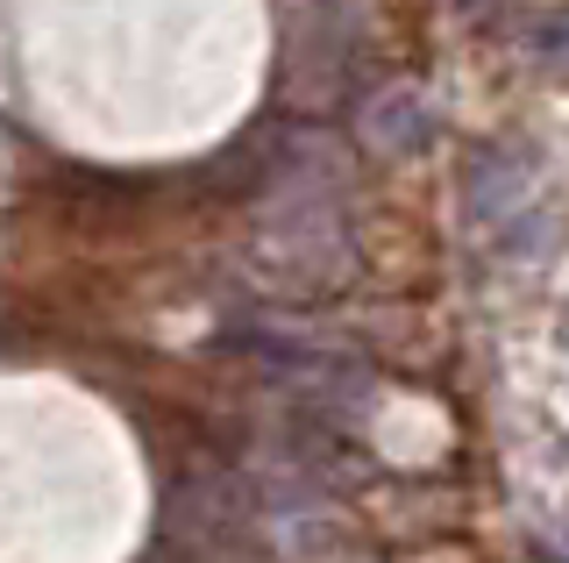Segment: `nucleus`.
Returning a JSON list of instances; mask_svg holds the SVG:
<instances>
[{"label": "nucleus", "instance_id": "nucleus-1", "mask_svg": "<svg viewBox=\"0 0 569 563\" xmlns=\"http://www.w3.org/2000/svg\"><path fill=\"white\" fill-rule=\"evenodd\" d=\"M257 264L271 271V286H284V293H320V286H342L349 243H342V228H335V215H320V207H292V215L263 221Z\"/></svg>", "mask_w": 569, "mask_h": 563}, {"label": "nucleus", "instance_id": "nucleus-2", "mask_svg": "<svg viewBox=\"0 0 569 563\" xmlns=\"http://www.w3.org/2000/svg\"><path fill=\"white\" fill-rule=\"evenodd\" d=\"M363 136L391 157H413V150L435 144V100H427L420 86H385L363 108Z\"/></svg>", "mask_w": 569, "mask_h": 563}, {"label": "nucleus", "instance_id": "nucleus-3", "mask_svg": "<svg viewBox=\"0 0 569 563\" xmlns=\"http://www.w3.org/2000/svg\"><path fill=\"white\" fill-rule=\"evenodd\" d=\"M462 192H470V215H477V221H498V215H512V200L527 192V171L512 165L506 150H477V165H470V179H462Z\"/></svg>", "mask_w": 569, "mask_h": 563}, {"label": "nucleus", "instance_id": "nucleus-4", "mask_svg": "<svg viewBox=\"0 0 569 563\" xmlns=\"http://www.w3.org/2000/svg\"><path fill=\"white\" fill-rule=\"evenodd\" d=\"M527 65H533V72H548V79L569 72V8L533 14V29H527Z\"/></svg>", "mask_w": 569, "mask_h": 563}]
</instances>
